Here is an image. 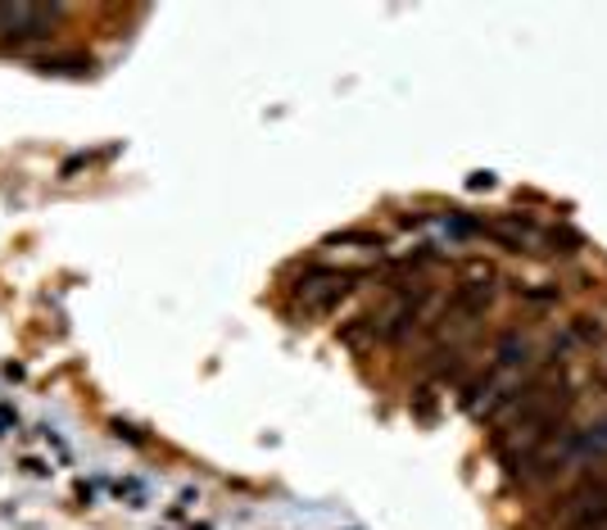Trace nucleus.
<instances>
[{"mask_svg":"<svg viewBox=\"0 0 607 530\" xmlns=\"http://www.w3.org/2000/svg\"><path fill=\"white\" fill-rule=\"evenodd\" d=\"M358 281L363 272H349V268H304L295 281V304H304L308 313H332L345 295H354Z\"/></svg>","mask_w":607,"mask_h":530,"instance_id":"nucleus-1","label":"nucleus"},{"mask_svg":"<svg viewBox=\"0 0 607 530\" xmlns=\"http://www.w3.org/2000/svg\"><path fill=\"white\" fill-rule=\"evenodd\" d=\"M64 14V6H0V45H32L55 37Z\"/></svg>","mask_w":607,"mask_h":530,"instance_id":"nucleus-2","label":"nucleus"},{"mask_svg":"<svg viewBox=\"0 0 607 530\" xmlns=\"http://www.w3.org/2000/svg\"><path fill=\"white\" fill-rule=\"evenodd\" d=\"M326 246H371V250H381V236L377 231H341V236H332Z\"/></svg>","mask_w":607,"mask_h":530,"instance_id":"nucleus-7","label":"nucleus"},{"mask_svg":"<svg viewBox=\"0 0 607 530\" xmlns=\"http://www.w3.org/2000/svg\"><path fill=\"white\" fill-rule=\"evenodd\" d=\"M603 341H607V322H603V318H576V322L567 326V345L594 350V345H603Z\"/></svg>","mask_w":607,"mask_h":530,"instance_id":"nucleus-5","label":"nucleus"},{"mask_svg":"<svg viewBox=\"0 0 607 530\" xmlns=\"http://www.w3.org/2000/svg\"><path fill=\"white\" fill-rule=\"evenodd\" d=\"M36 69H41V73H91V60H86V55H69V60H41Z\"/></svg>","mask_w":607,"mask_h":530,"instance_id":"nucleus-6","label":"nucleus"},{"mask_svg":"<svg viewBox=\"0 0 607 530\" xmlns=\"http://www.w3.org/2000/svg\"><path fill=\"white\" fill-rule=\"evenodd\" d=\"M567 458H572V467L607 463V417H598L589 426H567Z\"/></svg>","mask_w":607,"mask_h":530,"instance_id":"nucleus-4","label":"nucleus"},{"mask_svg":"<svg viewBox=\"0 0 607 530\" xmlns=\"http://www.w3.org/2000/svg\"><path fill=\"white\" fill-rule=\"evenodd\" d=\"M477 236H490L494 246H503V250H512V254H540V250H544V227H535V222L522 218V214H503V218L477 222Z\"/></svg>","mask_w":607,"mask_h":530,"instance_id":"nucleus-3","label":"nucleus"}]
</instances>
